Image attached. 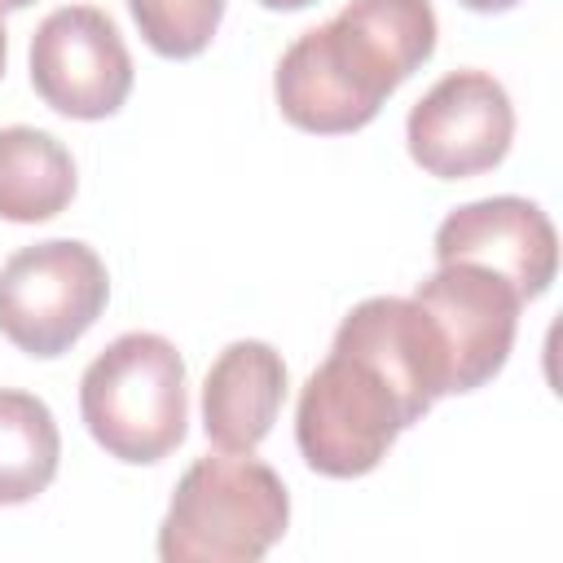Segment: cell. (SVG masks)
Wrapping results in <instances>:
<instances>
[{
    "instance_id": "5b68a950",
    "label": "cell",
    "mask_w": 563,
    "mask_h": 563,
    "mask_svg": "<svg viewBox=\"0 0 563 563\" xmlns=\"http://www.w3.org/2000/svg\"><path fill=\"white\" fill-rule=\"evenodd\" d=\"M110 277L101 255L75 238L22 246L0 268V334L26 356L70 352L106 312Z\"/></svg>"
},
{
    "instance_id": "4fadbf2b",
    "label": "cell",
    "mask_w": 563,
    "mask_h": 563,
    "mask_svg": "<svg viewBox=\"0 0 563 563\" xmlns=\"http://www.w3.org/2000/svg\"><path fill=\"white\" fill-rule=\"evenodd\" d=\"M62 462L53 409L18 387H0V506L35 501Z\"/></svg>"
},
{
    "instance_id": "9c48e42d",
    "label": "cell",
    "mask_w": 563,
    "mask_h": 563,
    "mask_svg": "<svg viewBox=\"0 0 563 563\" xmlns=\"http://www.w3.org/2000/svg\"><path fill=\"white\" fill-rule=\"evenodd\" d=\"M435 260L479 264L506 277L519 290V299H537L550 290L559 273V233L550 216L528 198H515V194L479 198L440 220Z\"/></svg>"
},
{
    "instance_id": "277c9868",
    "label": "cell",
    "mask_w": 563,
    "mask_h": 563,
    "mask_svg": "<svg viewBox=\"0 0 563 563\" xmlns=\"http://www.w3.org/2000/svg\"><path fill=\"white\" fill-rule=\"evenodd\" d=\"M405 427L409 418L391 383L369 361L339 347H330V356L308 374L295 409L299 453L330 479L369 475Z\"/></svg>"
},
{
    "instance_id": "6da1fadb",
    "label": "cell",
    "mask_w": 563,
    "mask_h": 563,
    "mask_svg": "<svg viewBox=\"0 0 563 563\" xmlns=\"http://www.w3.org/2000/svg\"><path fill=\"white\" fill-rule=\"evenodd\" d=\"M435 35L431 0H347L282 53L273 75L282 119L317 136L374 123L383 101L435 53Z\"/></svg>"
},
{
    "instance_id": "52a82bcc",
    "label": "cell",
    "mask_w": 563,
    "mask_h": 563,
    "mask_svg": "<svg viewBox=\"0 0 563 563\" xmlns=\"http://www.w3.org/2000/svg\"><path fill=\"white\" fill-rule=\"evenodd\" d=\"M515 141L510 92L488 70L444 75L405 119L409 158L435 180H466L493 172Z\"/></svg>"
},
{
    "instance_id": "7c38bea8",
    "label": "cell",
    "mask_w": 563,
    "mask_h": 563,
    "mask_svg": "<svg viewBox=\"0 0 563 563\" xmlns=\"http://www.w3.org/2000/svg\"><path fill=\"white\" fill-rule=\"evenodd\" d=\"M70 150L40 128H0V220L40 224L70 207L75 198Z\"/></svg>"
},
{
    "instance_id": "3957f363",
    "label": "cell",
    "mask_w": 563,
    "mask_h": 563,
    "mask_svg": "<svg viewBox=\"0 0 563 563\" xmlns=\"http://www.w3.org/2000/svg\"><path fill=\"white\" fill-rule=\"evenodd\" d=\"M88 435L128 466L163 462L189 422L185 361L163 334H119L79 378Z\"/></svg>"
},
{
    "instance_id": "ac0fdd59",
    "label": "cell",
    "mask_w": 563,
    "mask_h": 563,
    "mask_svg": "<svg viewBox=\"0 0 563 563\" xmlns=\"http://www.w3.org/2000/svg\"><path fill=\"white\" fill-rule=\"evenodd\" d=\"M26 4H35V0H0V13H13V9H26Z\"/></svg>"
},
{
    "instance_id": "7a4b0ae2",
    "label": "cell",
    "mask_w": 563,
    "mask_h": 563,
    "mask_svg": "<svg viewBox=\"0 0 563 563\" xmlns=\"http://www.w3.org/2000/svg\"><path fill=\"white\" fill-rule=\"evenodd\" d=\"M290 523V497L282 475L251 453L198 457L163 515V563H255Z\"/></svg>"
},
{
    "instance_id": "ba28073f",
    "label": "cell",
    "mask_w": 563,
    "mask_h": 563,
    "mask_svg": "<svg viewBox=\"0 0 563 563\" xmlns=\"http://www.w3.org/2000/svg\"><path fill=\"white\" fill-rule=\"evenodd\" d=\"M413 299L435 321L444 352H449V391H475L484 387L515 347L519 325V290L479 268V264H440L427 282H418Z\"/></svg>"
},
{
    "instance_id": "9a60e30c",
    "label": "cell",
    "mask_w": 563,
    "mask_h": 563,
    "mask_svg": "<svg viewBox=\"0 0 563 563\" xmlns=\"http://www.w3.org/2000/svg\"><path fill=\"white\" fill-rule=\"evenodd\" d=\"M462 9H471V13H506V9H515L519 0H457Z\"/></svg>"
},
{
    "instance_id": "5bb4252c",
    "label": "cell",
    "mask_w": 563,
    "mask_h": 563,
    "mask_svg": "<svg viewBox=\"0 0 563 563\" xmlns=\"http://www.w3.org/2000/svg\"><path fill=\"white\" fill-rule=\"evenodd\" d=\"M128 9L141 26V40L158 57L176 62L198 57L224 18V0H128Z\"/></svg>"
},
{
    "instance_id": "8fae6325",
    "label": "cell",
    "mask_w": 563,
    "mask_h": 563,
    "mask_svg": "<svg viewBox=\"0 0 563 563\" xmlns=\"http://www.w3.org/2000/svg\"><path fill=\"white\" fill-rule=\"evenodd\" d=\"M286 400V361L264 339L229 343L202 383V431L224 453H255Z\"/></svg>"
},
{
    "instance_id": "8992f818",
    "label": "cell",
    "mask_w": 563,
    "mask_h": 563,
    "mask_svg": "<svg viewBox=\"0 0 563 563\" xmlns=\"http://www.w3.org/2000/svg\"><path fill=\"white\" fill-rule=\"evenodd\" d=\"M31 88L66 119H110L132 92V53L97 4L53 9L31 35Z\"/></svg>"
},
{
    "instance_id": "e0dca14e",
    "label": "cell",
    "mask_w": 563,
    "mask_h": 563,
    "mask_svg": "<svg viewBox=\"0 0 563 563\" xmlns=\"http://www.w3.org/2000/svg\"><path fill=\"white\" fill-rule=\"evenodd\" d=\"M4 62H9V35H4V22H0V79H4Z\"/></svg>"
},
{
    "instance_id": "30bf717a",
    "label": "cell",
    "mask_w": 563,
    "mask_h": 563,
    "mask_svg": "<svg viewBox=\"0 0 563 563\" xmlns=\"http://www.w3.org/2000/svg\"><path fill=\"white\" fill-rule=\"evenodd\" d=\"M334 347L369 361L391 383V391L405 405L409 427L440 396H449V352H444L435 321L422 312L418 299L374 295L356 303L334 330Z\"/></svg>"
},
{
    "instance_id": "2e32d148",
    "label": "cell",
    "mask_w": 563,
    "mask_h": 563,
    "mask_svg": "<svg viewBox=\"0 0 563 563\" xmlns=\"http://www.w3.org/2000/svg\"><path fill=\"white\" fill-rule=\"evenodd\" d=\"M264 9H277V13H290V9H308L312 0H260Z\"/></svg>"
}]
</instances>
